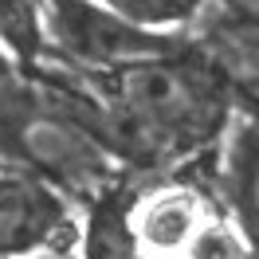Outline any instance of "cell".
<instances>
[{"label":"cell","instance_id":"6","mask_svg":"<svg viewBox=\"0 0 259 259\" xmlns=\"http://www.w3.org/2000/svg\"><path fill=\"white\" fill-rule=\"evenodd\" d=\"M0 48L20 63H35L48 48L44 0H0Z\"/></svg>","mask_w":259,"mask_h":259},{"label":"cell","instance_id":"3","mask_svg":"<svg viewBox=\"0 0 259 259\" xmlns=\"http://www.w3.org/2000/svg\"><path fill=\"white\" fill-rule=\"evenodd\" d=\"M75 232V216L51 185L0 173V259L67 255Z\"/></svg>","mask_w":259,"mask_h":259},{"label":"cell","instance_id":"5","mask_svg":"<svg viewBox=\"0 0 259 259\" xmlns=\"http://www.w3.org/2000/svg\"><path fill=\"white\" fill-rule=\"evenodd\" d=\"M224 193L232 204V224L243 232V240L251 243V255H255L259 251V122H247L228 146Z\"/></svg>","mask_w":259,"mask_h":259},{"label":"cell","instance_id":"1","mask_svg":"<svg viewBox=\"0 0 259 259\" xmlns=\"http://www.w3.org/2000/svg\"><path fill=\"white\" fill-rule=\"evenodd\" d=\"M114 102L122 106L118 130L138 153H185L208 142L224 118V91L208 71L153 55L114 71Z\"/></svg>","mask_w":259,"mask_h":259},{"label":"cell","instance_id":"9","mask_svg":"<svg viewBox=\"0 0 259 259\" xmlns=\"http://www.w3.org/2000/svg\"><path fill=\"white\" fill-rule=\"evenodd\" d=\"M181 259H255V255H251V243L243 240V232L232 224V216L212 212L196 228V236L189 240Z\"/></svg>","mask_w":259,"mask_h":259},{"label":"cell","instance_id":"4","mask_svg":"<svg viewBox=\"0 0 259 259\" xmlns=\"http://www.w3.org/2000/svg\"><path fill=\"white\" fill-rule=\"evenodd\" d=\"M208 196L185 185H165L138 196L126 212V236L142 259H181L196 228L212 216Z\"/></svg>","mask_w":259,"mask_h":259},{"label":"cell","instance_id":"11","mask_svg":"<svg viewBox=\"0 0 259 259\" xmlns=\"http://www.w3.org/2000/svg\"><path fill=\"white\" fill-rule=\"evenodd\" d=\"M35 259H67V255H35Z\"/></svg>","mask_w":259,"mask_h":259},{"label":"cell","instance_id":"2","mask_svg":"<svg viewBox=\"0 0 259 259\" xmlns=\"http://www.w3.org/2000/svg\"><path fill=\"white\" fill-rule=\"evenodd\" d=\"M44 20H51V32L79 63L102 71H118L173 51V39L134 28L95 0H44Z\"/></svg>","mask_w":259,"mask_h":259},{"label":"cell","instance_id":"7","mask_svg":"<svg viewBox=\"0 0 259 259\" xmlns=\"http://www.w3.org/2000/svg\"><path fill=\"white\" fill-rule=\"evenodd\" d=\"M35 114H39V102H35V91L24 87L12 63L0 59V157H12L16 161V146L20 134L28 130Z\"/></svg>","mask_w":259,"mask_h":259},{"label":"cell","instance_id":"8","mask_svg":"<svg viewBox=\"0 0 259 259\" xmlns=\"http://www.w3.org/2000/svg\"><path fill=\"white\" fill-rule=\"evenodd\" d=\"M95 4H102L106 12H114L134 28L157 32V28H177L185 20H193L208 0H95Z\"/></svg>","mask_w":259,"mask_h":259},{"label":"cell","instance_id":"10","mask_svg":"<svg viewBox=\"0 0 259 259\" xmlns=\"http://www.w3.org/2000/svg\"><path fill=\"white\" fill-rule=\"evenodd\" d=\"M224 8H232L247 20H259V0H224Z\"/></svg>","mask_w":259,"mask_h":259}]
</instances>
